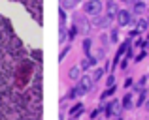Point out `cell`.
Instances as JSON below:
<instances>
[{"instance_id":"6da1fadb","label":"cell","mask_w":149,"mask_h":120,"mask_svg":"<svg viewBox=\"0 0 149 120\" xmlns=\"http://www.w3.org/2000/svg\"><path fill=\"white\" fill-rule=\"evenodd\" d=\"M13 38H15V32H13V26H11L10 19L0 15V47H6Z\"/></svg>"},{"instance_id":"7a4b0ae2","label":"cell","mask_w":149,"mask_h":120,"mask_svg":"<svg viewBox=\"0 0 149 120\" xmlns=\"http://www.w3.org/2000/svg\"><path fill=\"white\" fill-rule=\"evenodd\" d=\"M23 6H25L26 11L42 25V6H44V2H42V0H25Z\"/></svg>"},{"instance_id":"3957f363","label":"cell","mask_w":149,"mask_h":120,"mask_svg":"<svg viewBox=\"0 0 149 120\" xmlns=\"http://www.w3.org/2000/svg\"><path fill=\"white\" fill-rule=\"evenodd\" d=\"M102 10H104L102 0H87V2L83 4L85 15H91V17H98V15L102 13Z\"/></svg>"},{"instance_id":"277c9868","label":"cell","mask_w":149,"mask_h":120,"mask_svg":"<svg viewBox=\"0 0 149 120\" xmlns=\"http://www.w3.org/2000/svg\"><path fill=\"white\" fill-rule=\"evenodd\" d=\"M93 84H95V81H93L91 75H81L79 84H77V88H79V94H87L89 90H93Z\"/></svg>"},{"instance_id":"5b68a950","label":"cell","mask_w":149,"mask_h":120,"mask_svg":"<svg viewBox=\"0 0 149 120\" xmlns=\"http://www.w3.org/2000/svg\"><path fill=\"white\" fill-rule=\"evenodd\" d=\"M74 25H76V26H77V30H79L81 34H85V36L91 32V23H89V21H87V17H83V15H79V17L74 19Z\"/></svg>"},{"instance_id":"8992f818","label":"cell","mask_w":149,"mask_h":120,"mask_svg":"<svg viewBox=\"0 0 149 120\" xmlns=\"http://www.w3.org/2000/svg\"><path fill=\"white\" fill-rule=\"evenodd\" d=\"M93 25L98 26V28H108L111 25V19L108 15H98V17H93Z\"/></svg>"},{"instance_id":"52a82bcc","label":"cell","mask_w":149,"mask_h":120,"mask_svg":"<svg viewBox=\"0 0 149 120\" xmlns=\"http://www.w3.org/2000/svg\"><path fill=\"white\" fill-rule=\"evenodd\" d=\"M117 23H119V25L121 26H125V25H128V23H130L132 21V17H130V11H119V13H117Z\"/></svg>"},{"instance_id":"ba28073f","label":"cell","mask_w":149,"mask_h":120,"mask_svg":"<svg viewBox=\"0 0 149 120\" xmlns=\"http://www.w3.org/2000/svg\"><path fill=\"white\" fill-rule=\"evenodd\" d=\"M121 103L119 101H109L108 103V107H106V117H111V115H117L121 111Z\"/></svg>"},{"instance_id":"9c48e42d","label":"cell","mask_w":149,"mask_h":120,"mask_svg":"<svg viewBox=\"0 0 149 120\" xmlns=\"http://www.w3.org/2000/svg\"><path fill=\"white\" fill-rule=\"evenodd\" d=\"M106 11H108V17H109V19L117 17V13H119V8H117L115 0H108V6H106Z\"/></svg>"},{"instance_id":"30bf717a","label":"cell","mask_w":149,"mask_h":120,"mask_svg":"<svg viewBox=\"0 0 149 120\" xmlns=\"http://www.w3.org/2000/svg\"><path fill=\"white\" fill-rule=\"evenodd\" d=\"M68 77L72 81H79L81 79V66H79V68H77V66H72L70 71H68Z\"/></svg>"},{"instance_id":"8fae6325","label":"cell","mask_w":149,"mask_h":120,"mask_svg":"<svg viewBox=\"0 0 149 120\" xmlns=\"http://www.w3.org/2000/svg\"><path fill=\"white\" fill-rule=\"evenodd\" d=\"M136 30H138V32H146V30H149V21L147 19H138V21H136Z\"/></svg>"},{"instance_id":"7c38bea8","label":"cell","mask_w":149,"mask_h":120,"mask_svg":"<svg viewBox=\"0 0 149 120\" xmlns=\"http://www.w3.org/2000/svg\"><path fill=\"white\" fill-rule=\"evenodd\" d=\"M81 113H83V103H77V105H74L72 109H70V117H72V118L79 117Z\"/></svg>"},{"instance_id":"4fadbf2b","label":"cell","mask_w":149,"mask_h":120,"mask_svg":"<svg viewBox=\"0 0 149 120\" xmlns=\"http://www.w3.org/2000/svg\"><path fill=\"white\" fill-rule=\"evenodd\" d=\"M77 2L79 0H61V8L62 10H72V8L77 6Z\"/></svg>"},{"instance_id":"5bb4252c","label":"cell","mask_w":149,"mask_h":120,"mask_svg":"<svg viewBox=\"0 0 149 120\" xmlns=\"http://www.w3.org/2000/svg\"><path fill=\"white\" fill-rule=\"evenodd\" d=\"M30 58L36 62V64H42V51L40 49H32L30 51Z\"/></svg>"},{"instance_id":"9a60e30c","label":"cell","mask_w":149,"mask_h":120,"mask_svg":"<svg viewBox=\"0 0 149 120\" xmlns=\"http://www.w3.org/2000/svg\"><path fill=\"white\" fill-rule=\"evenodd\" d=\"M132 10H134V13H142L143 10H146V4L142 2V0H138V2H132Z\"/></svg>"},{"instance_id":"2e32d148","label":"cell","mask_w":149,"mask_h":120,"mask_svg":"<svg viewBox=\"0 0 149 120\" xmlns=\"http://www.w3.org/2000/svg\"><path fill=\"white\" fill-rule=\"evenodd\" d=\"M123 109H130L132 107V96L130 94H125V98H123Z\"/></svg>"},{"instance_id":"e0dca14e","label":"cell","mask_w":149,"mask_h":120,"mask_svg":"<svg viewBox=\"0 0 149 120\" xmlns=\"http://www.w3.org/2000/svg\"><path fill=\"white\" fill-rule=\"evenodd\" d=\"M66 26H61V34H58V41H61V45H64V41H66V38H68V34H66Z\"/></svg>"},{"instance_id":"ac0fdd59","label":"cell","mask_w":149,"mask_h":120,"mask_svg":"<svg viewBox=\"0 0 149 120\" xmlns=\"http://www.w3.org/2000/svg\"><path fill=\"white\" fill-rule=\"evenodd\" d=\"M102 75H104V69H100V68H96L95 69V71H93V81H95V83H96V81H100L102 79Z\"/></svg>"},{"instance_id":"d6986e66","label":"cell","mask_w":149,"mask_h":120,"mask_svg":"<svg viewBox=\"0 0 149 120\" xmlns=\"http://www.w3.org/2000/svg\"><path fill=\"white\" fill-rule=\"evenodd\" d=\"M95 58H85L83 62H81V69H89V68H91V66H95Z\"/></svg>"},{"instance_id":"ffe728a7","label":"cell","mask_w":149,"mask_h":120,"mask_svg":"<svg viewBox=\"0 0 149 120\" xmlns=\"http://www.w3.org/2000/svg\"><path fill=\"white\" fill-rule=\"evenodd\" d=\"M91 49H93V40H89V38H87V40L83 41V51L89 55V53H91Z\"/></svg>"},{"instance_id":"44dd1931","label":"cell","mask_w":149,"mask_h":120,"mask_svg":"<svg viewBox=\"0 0 149 120\" xmlns=\"http://www.w3.org/2000/svg\"><path fill=\"white\" fill-rule=\"evenodd\" d=\"M143 101H146V88H140V96H138V101H136V105H142Z\"/></svg>"},{"instance_id":"7402d4cb","label":"cell","mask_w":149,"mask_h":120,"mask_svg":"<svg viewBox=\"0 0 149 120\" xmlns=\"http://www.w3.org/2000/svg\"><path fill=\"white\" fill-rule=\"evenodd\" d=\"M58 15H61V26H66V19H68V15H66V11L62 10V8H61V13H58Z\"/></svg>"},{"instance_id":"603a6c76","label":"cell","mask_w":149,"mask_h":120,"mask_svg":"<svg viewBox=\"0 0 149 120\" xmlns=\"http://www.w3.org/2000/svg\"><path fill=\"white\" fill-rule=\"evenodd\" d=\"M113 92H115V86H109L108 90H104V92H102V99H106V98H108V96H111Z\"/></svg>"},{"instance_id":"cb8c5ba5","label":"cell","mask_w":149,"mask_h":120,"mask_svg":"<svg viewBox=\"0 0 149 120\" xmlns=\"http://www.w3.org/2000/svg\"><path fill=\"white\" fill-rule=\"evenodd\" d=\"M117 36H119V34H117V30L113 28V30H111V40H113V41H117Z\"/></svg>"},{"instance_id":"d4e9b609","label":"cell","mask_w":149,"mask_h":120,"mask_svg":"<svg viewBox=\"0 0 149 120\" xmlns=\"http://www.w3.org/2000/svg\"><path fill=\"white\" fill-rule=\"evenodd\" d=\"M100 109H102V107H98V109H95V111H93V113H91V118H93V120L96 118V115H98V111H100Z\"/></svg>"},{"instance_id":"484cf974","label":"cell","mask_w":149,"mask_h":120,"mask_svg":"<svg viewBox=\"0 0 149 120\" xmlns=\"http://www.w3.org/2000/svg\"><path fill=\"white\" fill-rule=\"evenodd\" d=\"M108 34H102V43H104V45H108Z\"/></svg>"},{"instance_id":"4316f807","label":"cell","mask_w":149,"mask_h":120,"mask_svg":"<svg viewBox=\"0 0 149 120\" xmlns=\"http://www.w3.org/2000/svg\"><path fill=\"white\" fill-rule=\"evenodd\" d=\"M66 53H68V47H64V51L61 53V60H62V58H64V56H66Z\"/></svg>"},{"instance_id":"83f0119b","label":"cell","mask_w":149,"mask_h":120,"mask_svg":"<svg viewBox=\"0 0 149 120\" xmlns=\"http://www.w3.org/2000/svg\"><path fill=\"white\" fill-rule=\"evenodd\" d=\"M121 2H123V4H132L134 0H121Z\"/></svg>"},{"instance_id":"f1b7e54d","label":"cell","mask_w":149,"mask_h":120,"mask_svg":"<svg viewBox=\"0 0 149 120\" xmlns=\"http://www.w3.org/2000/svg\"><path fill=\"white\" fill-rule=\"evenodd\" d=\"M146 109L149 111V99H147V101H146Z\"/></svg>"},{"instance_id":"f546056e","label":"cell","mask_w":149,"mask_h":120,"mask_svg":"<svg viewBox=\"0 0 149 120\" xmlns=\"http://www.w3.org/2000/svg\"><path fill=\"white\" fill-rule=\"evenodd\" d=\"M119 120H121V118H119Z\"/></svg>"}]
</instances>
